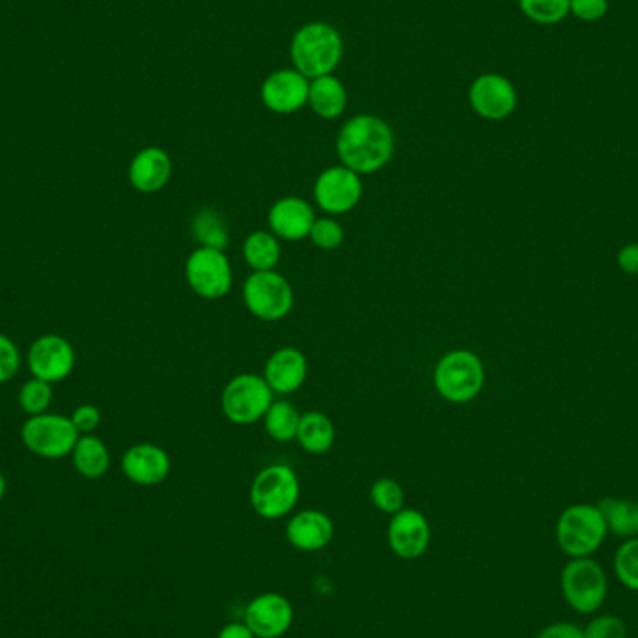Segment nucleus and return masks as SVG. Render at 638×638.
<instances>
[{
	"mask_svg": "<svg viewBox=\"0 0 638 638\" xmlns=\"http://www.w3.org/2000/svg\"><path fill=\"white\" fill-rule=\"evenodd\" d=\"M21 366V355L12 340L7 334H0V383H8L18 374Z\"/></svg>",
	"mask_w": 638,
	"mask_h": 638,
	"instance_id": "35",
	"label": "nucleus"
},
{
	"mask_svg": "<svg viewBox=\"0 0 638 638\" xmlns=\"http://www.w3.org/2000/svg\"><path fill=\"white\" fill-rule=\"evenodd\" d=\"M312 243L322 251H336L344 243V229L338 221L331 217L316 219V223L311 230Z\"/></svg>",
	"mask_w": 638,
	"mask_h": 638,
	"instance_id": "33",
	"label": "nucleus"
},
{
	"mask_svg": "<svg viewBox=\"0 0 638 638\" xmlns=\"http://www.w3.org/2000/svg\"><path fill=\"white\" fill-rule=\"evenodd\" d=\"M79 432L71 418L54 413L30 416L21 428V440L36 456L60 459L70 456L79 440Z\"/></svg>",
	"mask_w": 638,
	"mask_h": 638,
	"instance_id": "6",
	"label": "nucleus"
},
{
	"mask_svg": "<svg viewBox=\"0 0 638 638\" xmlns=\"http://www.w3.org/2000/svg\"><path fill=\"white\" fill-rule=\"evenodd\" d=\"M361 174L344 164L323 170L314 183V200L325 213L344 215L357 207L363 199Z\"/></svg>",
	"mask_w": 638,
	"mask_h": 638,
	"instance_id": "11",
	"label": "nucleus"
},
{
	"mask_svg": "<svg viewBox=\"0 0 638 638\" xmlns=\"http://www.w3.org/2000/svg\"><path fill=\"white\" fill-rule=\"evenodd\" d=\"M609 0H569V13L574 18L594 23L609 13Z\"/></svg>",
	"mask_w": 638,
	"mask_h": 638,
	"instance_id": "36",
	"label": "nucleus"
},
{
	"mask_svg": "<svg viewBox=\"0 0 638 638\" xmlns=\"http://www.w3.org/2000/svg\"><path fill=\"white\" fill-rule=\"evenodd\" d=\"M286 538L297 550H323L334 538L333 519L320 509H303L287 523Z\"/></svg>",
	"mask_w": 638,
	"mask_h": 638,
	"instance_id": "19",
	"label": "nucleus"
},
{
	"mask_svg": "<svg viewBox=\"0 0 638 638\" xmlns=\"http://www.w3.org/2000/svg\"><path fill=\"white\" fill-rule=\"evenodd\" d=\"M185 279L200 297L221 300L232 287V265L224 251L199 246L188 259Z\"/></svg>",
	"mask_w": 638,
	"mask_h": 638,
	"instance_id": "10",
	"label": "nucleus"
},
{
	"mask_svg": "<svg viewBox=\"0 0 638 638\" xmlns=\"http://www.w3.org/2000/svg\"><path fill=\"white\" fill-rule=\"evenodd\" d=\"M293 65L306 79L331 75L344 54V43L338 30L327 23H308L293 36Z\"/></svg>",
	"mask_w": 638,
	"mask_h": 638,
	"instance_id": "2",
	"label": "nucleus"
},
{
	"mask_svg": "<svg viewBox=\"0 0 638 638\" xmlns=\"http://www.w3.org/2000/svg\"><path fill=\"white\" fill-rule=\"evenodd\" d=\"M336 152L342 164L353 172L375 174L393 159V130L379 117L358 114L340 130Z\"/></svg>",
	"mask_w": 638,
	"mask_h": 638,
	"instance_id": "1",
	"label": "nucleus"
},
{
	"mask_svg": "<svg viewBox=\"0 0 638 638\" xmlns=\"http://www.w3.org/2000/svg\"><path fill=\"white\" fill-rule=\"evenodd\" d=\"M308 374L305 353L295 347H282L265 364L264 379L276 394H292L303 387Z\"/></svg>",
	"mask_w": 638,
	"mask_h": 638,
	"instance_id": "20",
	"label": "nucleus"
},
{
	"mask_svg": "<svg viewBox=\"0 0 638 638\" xmlns=\"http://www.w3.org/2000/svg\"><path fill=\"white\" fill-rule=\"evenodd\" d=\"M387 541L394 555L402 560L421 558L432 541L428 519L418 509H399L388 523Z\"/></svg>",
	"mask_w": 638,
	"mask_h": 638,
	"instance_id": "14",
	"label": "nucleus"
},
{
	"mask_svg": "<svg viewBox=\"0 0 638 638\" xmlns=\"http://www.w3.org/2000/svg\"><path fill=\"white\" fill-rule=\"evenodd\" d=\"M311 81L297 70L271 73L262 84V101L276 114H292L308 103Z\"/></svg>",
	"mask_w": 638,
	"mask_h": 638,
	"instance_id": "16",
	"label": "nucleus"
},
{
	"mask_svg": "<svg viewBox=\"0 0 638 638\" xmlns=\"http://www.w3.org/2000/svg\"><path fill=\"white\" fill-rule=\"evenodd\" d=\"M217 638H256L245 621H230L219 631Z\"/></svg>",
	"mask_w": 638,
	"mask_h": 638,
	"instance_id": "40",
	"label": "nucleus"
},
{
	"mask_svg": "<svg viewBox=\"0 0 638 638\" xmlns=\"http://www.w3.org/2000/svg\"><path fill=\"white\" fill-rule=\"evenodd\" d=\"M191 234L200 246L224 251L230 243L229 226L215 207H202L191 221Z\"/></svg>",
	"mask_w": 638,
	"mask_h": 638,
	"instance_id": "25",
	"label": "nucleus"
},
{
	"mask_svg": "<svg viewBox=\"0 0 638 638\" xmlns=\"http://www.w3.org/2000/svg\"><path fill=\"white\" fill-rule=\"evenodd\" d=\"M273 404V391L267 381L256 374L235 375L224 387L223 413L230 422L237 426H249L264 418Z\"/></svg>",
	"mask_w": 638,
	"mask_h": 638,
	"instance_id": "8",
	"label": "nucleus"
},
{
	"mask_svg": "<svg viewBox=\"0 0 638 638\" xmlns=\"http://www.w3.org/2000/svg\"><path fill=\"white\" fill-rule=\"evenodd\" d=\"M609 533L607 521L598 506L575 504L558 519L557 539L560 549L574 558H588L604 544Z\"/></svg>",
	"mask_w": 638,
	"mask_h": 638,
	"instance_id": "5",
	"label": "nucleus"
},
{
	"mask_svg": "<svg viewBox=\"0 0 638 638\" xmlns=\"http://www.w3.org/2000/svg\"><path fill=\"white\" fill-rule=\"evenodd\" d=\"M607 527L620 538L638 536V504L624 498H605L598 506Z\"/></svg>",
	"mask_w": 638,
	"mask_h": 638,
	"instance_id": "27",
	"label": "nucleus"
},
{
	"mask_svg": "<svg viewBox=\"0 0 638 638\" xmlns=\"http://www.w3.org/2000/svg\"><path fill=\"white\" fill-rule=\"evenodd\" d=\"M4 493H7V480H4V476L0 475V500L4 497Z\"/></svg>",
	"mask_w": 638,
	"mask_h": 638,
	"instance_id": "41",
	"label": "nucleus"
},
{
	"mask_svg": "<svg viewBox=\"0 0 638 638\" xmlns=\"http://www.w3.org/2000/svg\"><path fill=\"white\" fill-rule=\"evenodd\" d=\"M308 105L323 120H334V118L342 117L347 105L346 87L333 75L312 79L311 90H308Z\"/></svg>",
	"mask_w": 638,
	"mask_h": 638,
	"instance_id": "22",
	"label": "nucleus"
},
{
	"mask_svg": "<svg viewBox=\"0 0 638 638\" xmlns=\"http://www.w3.org/2000/svg\"><path fill=\"white\" fill-rule=\"evenodd\" d=\"M469 101L473 111L489 122H500L517 109L514 82L498 73H484L470 84Z\"/></svg>",
	"mask_w": 638,
	"mask_h": 638,
	"instance_id": "12",
	"label": "nucleus"
},
{
	"mask_svg": "<svg viewBox=\"0 0 638 638\" xmlns=\"http://www.w3.org/2000/svg\"><path fill=\"white\" fill-rule=\"evenodd\" d=\"M586 638H626L627 627L618 616H599L585 629Z\"/></svg>",
	"mask_w": 638,
	"mask_h": 638,
	"instance_id": "34",
	"label": "nucleus"
},
{
	"mask_svg": "<svg viewBox=\"0 0 638 638\" xmlns=\"http://www.w3.org/2000/svg\"><path fill=\"white\" fill-rule=\"evenodd\" d=\"M369 498H372L375 508L383 514H388V516H394V514H398L399 509H404V489L393 478L375 480L374 486L369 489Z\"/></svg>",
	"mask_w": 638,
	"mask_h": 638,
	"instance_id": "31",
	"label": "nucleus"
},
{
	"mask_svg": "<svg viewBox=\"0 0 638 638\" xmlns=\"http://www.w3.org/2000/svg\"><path fill=\"white\" fill-rule=\"evenodd\" d=\"M29 368L36 379L64 381L75 368V350L59 334H43L29 350Z\"/></svg>",
	"mask_w": 638,
	"mask_h": 638,
	"instance_id": "13",
	"label": "nucleus"
},
{
	"mask_svg": "<svg viewBox=\"0 0 638 638\" xmlns=\"http://www.w3.org/2000/svg\"><path fill=\"white\" fill-rule=\"evenodd\" d=\"M243 301L252 316L281 322L292 312V284L276 271H254L243 286Z\"/></svg>",
	"mask_w": 638,
	"mask_h": 638,
	"instance_id": "7",
	"label": "nucleus"
},
{
	"mask_svg": "<svg viewBox=\"0 0 638 638\" xmlns=\"http://www.w3.org/2000/svg\"><path fill=\"white\" fill-rule=\"evenodd\" d=\"M336 439V429L327 415L311 411L301 416L300 432H297V443L303 450L314 456L325 454L331 450Z\"/></svg>",
	"mask_w": 638,
	"mask_h": 638,
	"instance_id": "24",
	"label": "nucleus"
},
{
	"mask_svg": "<svg viewBox=\"0 0 638 638\" xmlns=\"http://www.w3.org/2000/svg\"><path fill=\"white\" fill-rule=\"evenodd\" d=\"M243 621L256 638H281L292 627L293 605L282 594L265 591L246 605Z\"/></svg>",
	"mask_w": 638,
	"mask_h": 638,
	"instance_id": "15",
	"label": "nucleus"
},
{
	"mask_svg": "<svg viewBox=\"0 0 638 638\" xmlns=\"http://www.w3.org/2000/svg\"><path fill=\"white\" fill-rule=\"evenodd\" d=\"M434 383L443 398L452 404H467L482 393L486 369L476 353L454 350L435 366Z\"/></svg>",
	"mask_w": 638,
	"mask_h": 638,
	"instance_id": "4",
	"label": "nucleus"
},
{
	"mask_svg": "<svg viewBox=\"0 0 638 638\" xmlns=\"http://www.w3.org/2000/svg\"><path fill=\"white\" fill-rule=\"evenodd\" d=\"M618 265L627 275H638V243L624 246L618 254Z\"/></svg>",
	"mask_w": 638,
	"mask_h": 638,
	"instance_id": "39",
	"label": "nucleus"
},
{
	"mask_svg": "<svg viewBox=\"0 0 638 638\" xmlns=\"http://www.w3.org/2000/svg\"><path fill=\"white\" fill-rule=\"evenodd\" d=\"M53 402V387L51 383L41 379H29L19 391V405L29 416L48 413L49 405Z\"/></svg>",
	"mask_w": 638,
	"mask_h": 638,
	"instance_id": "30",
	"label": "nucleus"
},
{
	"mask_svg": "<svg viewBox=\"0 0 638 638\" xmlns=\"http://www.w3.org/2000/svg\"><path fill=\"white\" fill-rule=\"evenodd\" d=\"M170 456L161 446L142 445L131 446L122 457L123 475L128 476L136 486L152 487L163 484L170 475Z\"/></svg>",
	"mask_w": 638,
	"mask_h": 638,
	"instance_id": "17",
	"label": "nucleus"
},
{
	"mask_svg": "<svg viewBox=\"0 0 638 638\" xmlns=\"http://www.w3.org/2000/svg\"><path fill=\"white\" fill-rule=\"evenodd\" d=\"M265 429L271 439L276 443H290L297 439L300 432L301 415L295 405L290 402H273L265 413Z\"/></svg>",
	"mask_w": 638,
	"mask_h": 638,
	"instance_id": "28",
	"label": "nucleus"
},
{
	"mask_svg": "<svg viewBox=\"0 0 638 638\" xmlns=\"http://www.w3.org/2000/svg\"><path fill=\"white\" fill-rule=\"evenodd\" d=\"M70 418L79 435H90L100 426L101 413L95 405H79Z\"/></svg>",
	"mask_w": 638,
	"mask_h": 638,
	"instance_id": "37",
	"label": "nucleus"
},
{
	"mask_svg": "<svg viewBox=\"0 0 638 638\" xmlns=\"http://www.w3.org/2000/svg\"><path fill=\"white\" fill-rule=\"evenodd\" d=\"M519 8L538 24H557L569 16V0H519Z\"/></svg>",
	"mask_w": 638,
	"mask_h": 638,
	"instance_id": "29",
	"label": "nucleus"
},
{
	"mask_svg": "<svg viewBox=\"0 0 638 638\" xmlns=\"http://www.w3.org/2000/svg\"><path fill=\"white\" fill-rule=\"evenodd\" d=\"M301 486L295 470L276 463L260 470L251 486L252 509L267 521L286 517L300 503Z\"/></svg>",
	"mask_w": 638,
	"mask_h": 638,
	"instance_id": "3",
	"label": "nucleus"
},
{
	"mask_svg": "<svg viewBox=\"0 0 638 638\" xmlns=\"http://www.w3.org/2000/svg\"><path fill=\"white\" fill-rule=\"evenodd\" d=\"M172 178V159L161 148H144L130 164V182L139 193H159Z\"/></svg>",
	"mask_w": 638,
	"mask_h": 638,
	"instance_id": "21",
	"label": "nucleus"
},
{
	"mask_svg": "<svg viewBox=\"0 0 638 638\" xmlns=\"http://www.w3.org/2000/svg\"><path fill=\"white\" fill-rule=\"evenodd\" d=\"M615 571L621 585L638 590V538L627 539L616 550Z\"/></svg>",
	"mask_w": 638,
	"mask_h": 638,
	"instance_id": "32",
	"label": "nucleus"
},
{
	"mask_svg": "<svg viewBox=\"0 0 638 638\" xmlns=\"http://www.w3.org/2000/svg\"><path fill=\"white\" fill-rule=\"evenodd\" d=\"M538 638H586L585 631L574 624H555V626L545 627L539 632Z\"/></svg>",
	"mask_w": 638,
	"mask_h": 638,
	"instance_id": "38",
	"label": "nucleus"
},
{
	"mask_svg": "<svg viewBox=\"0 0 638 638\" xmlns=\"http://www.w3.org/2000/svg\"><path fill=\"white\" fill-rule=\"evenodd\" d=\"M563 594L569 607L577 612H596L607 598L604 568L590 558H575L564 568Z\"/></svg>",
	"mask_w": 638,
	"mask_h": 638,
	"instance_id": "9",
	"label": "nucleus"
},
{
	"mask_svg": "<svg viewBox=\"0 0 638 638\" xmlns=\"http://www.w3.org/2000/svg\"><path fill=\"white\" fill-rule=\"evenodd\" d=\"M71 456H73L77 473L84 478H90V480L101 478L111 467L109 448L100 437H94L92 434L79 437Z\"/></svg>",
	"mask_w": 638,
	"mask_h": 638,
	"instance_id": "23",
	"label": "nucleus"
},
{
	"mask_svg": "<svg viewBox=\"0 0 638 638\" xmlns=\"http://www.w3.org/2000/svg\"><path fill=\"white\" fill-rule=\"evenodd\" d=\"M281 243L273 232H252L243 243V256L254 271H275L281 262Z\"/></svg>",
	"mask_w": 638,
	"mask_h": 638,
	"instance_id": "26",
	"label": "nucleus"
},
{
	"mask_svg": "<svg viewBox=\"0 0 638 638\" xmlns=\"http://www.w3.org/2000/svg\"><path fill=\"white\" fill-rule=\"evenodd\" d=\"M270 230L276 237L286 241H301L311 235L316 215L311 204L300 196H286L273 204L267 215Z\"/></svg>",
	"mask_w": 638,
	"mask_h": 638,
	"instance_id": "18",
	"label": "nucleus"
}]
</instances>
